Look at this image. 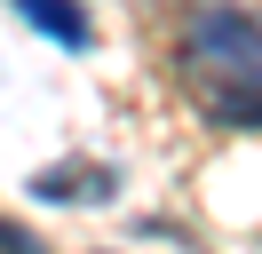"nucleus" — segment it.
Instances as JSON below:
<instances>
[{"instance_id":"obj_1","label":"nucleus","mask_w":262,"mask_h":254,"mask_svg":"<svg viewBox=\"0 0 262 254\" xmlns=\"http://www.w3.org/2000/svg\"><path fill=\"white\" fill-rule=\"evenodd\" d=\"M183 95L199 103V119L223 135H262V16L238 0H207L191 8L175 40Z\"/></svg>"},{"instance_id":"obj_2","label":"nucleus","mask_w":262,"mask_h":254,"mask_svg":"<svg viewBox=\"0 0 262 254\" xmlns=\"http://www.w3.org/2000/svg\"><path fill=\"white\" fill-rule=\"evenodd\" d=\"M119 190V167H103V159H72V167H40L32 175V199H48V206H96V199H112Z\"/></svg>"},{"instance_id":"obj_3","label":"nucleus","mask_w":262,"mask_h":254,"mask_svg":"<svg viewBox=\"0 0 262 254\" xmlns=\"http://www.w3.org/2000/svg\"><path fill=\"white\" fill-rule=\"evenodd\" d=\"M8 8H16L40 40H56V48H88V40H96V24H88L80 0H8Z\"/></svg>"},{"instance_id":"obj_4","label":"nucleus","mask_w":262,"mask_h":254,"mask_svg":"<svg viewBox=\"0 0 262 254\" xmlns=\"http://www.w3.org/2000/svg\"><path fill=\"white\" fill-rule=\"evenodd\" d=\"M0 254H48L32 230H16V222H0Z\"/></svg>"}]
</instances>
